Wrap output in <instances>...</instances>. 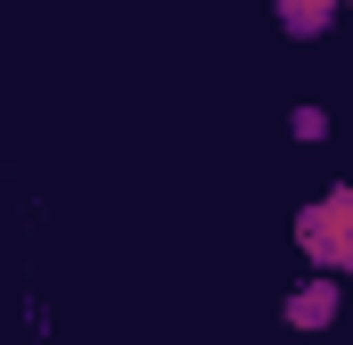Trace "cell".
<instances>
[{
    "instance_id": "cell-1",
    "label": "cell",
    "mask_w": 353,
    "mask_h": 345,
    "mask_svg": "<svg viewBox=\"0 0 353 345\" xmlns=\"http://www.w3.org/2000/svg\"><path fill=\"white\" fill-rule=\"evenodd\" d=\"M296 247L312 255L321 279H337V271L353 263V189H345V181H329V189L296 214Z\"/></svg>"
},
{
    "instance_id": "cell-4",
    "label": "cell",
    "mask_w": 353,
    "mask_h": 345,
    "mask_svg": "<svg viewBox=\"0 0 353 345\" xmlns=\"http://www.w3.org/2000/svg\"><path fill=\"white\" fill-rule=\"evenodd\" d=\"M288 132H296V140H329V115H321V107H296Z\"/></svg>"
},
{
    "instance_id": "cell-3",
    "label": "cell",
    "mask_w": 353,
    "mask_h": 345,
    "mask_svg": "<svg viewBox=\"0 0 353 345\" xmlns=\"http://www.w3.org/2000/svg\"><path fill=\"white\" fill-rule=\"evenodd\" d=\"M271 17L288 25V41H321L337 25V0H271Z\"/></svg>"
},
{
    "instance_id": "cell-2",
    "label": "cell",
    "mask_w": 353,
    "mask_h": 345,
    "mask_svg": "<svg viewBox=\"0 0 353 345\" xmlns=\"http://www.w3.org/2000/svg\"><path fill=\"white\" fill-rule=\"evenodd\" d=\"M337 304H345V296H337V279H321V271H312L304 288H288V304H279V321L312 337V329H329V321H337Z\"/></svg>"
}]
</instances>
